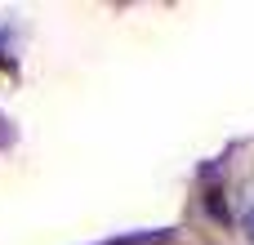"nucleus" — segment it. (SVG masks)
Here are the masks:
<instances>
[{
    "label": "nucleus",
    "instance_id": "1",
    "mask_svg": "<svg viewBox=\"0 0 254 245\" xmlns=\"http://www.w3.org/2000/svg\"><path fill=\"white\" fill-rule=\"evenodd\" d=\"M237 214H241V228H246V237L254 241V196H250V201H241V210H237Z\"/></svg>",
    "mask_w": 254,
    "mask_h": 245
}]
</instances>
